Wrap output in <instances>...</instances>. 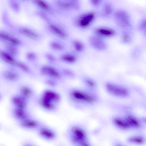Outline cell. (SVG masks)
Here are the masks:
<instances>
[{
	"label": "cell",
	"instance_id": "cell-13",
	"mask_svg": "<svg viewBox=\"0 0 146 146\" xmlns=\"http://www.w3.org/2000/svg\"><path fill=\"white\" fill-rule=\"evenodd\" d=\"M9 101L11 107L25 109L29 108L30 102L16 92L10 96Z\"/></svg>",
	"mask_w": 146,
	"mask_h": 146
},
{
	"label": "cell",
	"instance_id": "cell-21",
	"mask_svg": "<svg viewBox=\"0 0 146 146\" xmlns=\"http://www.w3.org/2000/svg\"><path fill=\"white\" fill-rule=\"evenodd\" d=\"M106 86L107 90L113 95L124 97L128 94V92L126 89L115 84L108 83L106 84Z\"/></svg>",
	"mask_w": 146,
	"mask_h": 146
},
{
	"label": "cell",
	"instance_id": "cell-16",
	"mask_svg": "<svg viewBox=\"0 0 146 146\" xmlns=\"http://www.w3.org/2000/svg\"><path fill=\"white\" fill-rule=\"evenodd\" d=\"M10 113L12 118L17 123L31 116L29 109L14 108L11 107Z\"/></svg>",
	"mask_w": 146,
	"mask_h": 146
},
{
	"label": "cell",
	"instance_id": "cell-10",
	"mask_svg": "<svg viewBox=\"0 0 146 146\" xmlns=\"http://www.w3.org/2000/svg\"><path fill=\"white\" fill-rule=\"evenodd\" d=\"M39 95L44 99L59 106L62 101L61 94L56 89L47 87L43 89Z\"/></svg>",
	"mask_w": 146,
	"mask_h": 146
},
{
	"label": "cell",
	"instance_id": "cell-15",
	"mask_svg": "<svg viewBox=\"0 0 146 146\" xmlns=\"http://www.w3.org/2000/svg\"><path fill=\"white\" fill-rule=\"evenodd\" d=\"M96 17V14L94 12L91 11L85 13L79 17L76 22V25L80 28H86L93 23Z\"/></svg>",
	"mask_w": 146,
	"mask_h": 146
},
{
	"label": "cell",
	"instance_id": "cell-39",
	"mask_svg": "<svg viewBox=\"0 0 146 146\" xmlns=\"http://www.w3.org/2000/svg\"><path fill=\"white\" fill-rule=\"evenodd\" d=\"M3 99V95L2 92L0 91V103L2 101Z\"/></svg>",
	"mask_w": 146,
	"mask_h": 146
},
{
	"label": "cell",
	"instance_id": "cell-32",
	"mask_svg": "<svg viewBox=\"0 0 146 146\" xmlns=\"http://www.w3.org/2000/svg\"><path fill=\"white\" fill-rule=\"evenodd\" d=\"M35 3L40 8L46 11H49L50 8L48 5L42 0H34Z\"/></svg>",
	"mask_w": 146,
	"mask_h": 146
},
{
	"label": "cell",
	"instance_id": "cell-14",
	"mask_svg": "<svg viewBox=\"0 0 146 146\" xmlns=\"http://www.w3.org/2000/svg\"><path fill=\"white\" fill-rule=\"evenodd\" d=\"M57 57L59 62L68 65L75 64L78 60V54L72 50H67L60 53Z\"/></svg>",
	"mask_w": 146,
	"mask_h": 146
},
{
	"label": "cell",
	"instance_id": "cell-9",
	"mask_svg": "<svg viewBox=\"0 0 146 146\" xmlns=\"http://www.w3.org/2000/svg\"><path fill=\"white\" fill-rule=\"evenodd\" d=\"M43 123L40 119L32 115L17 123L18 127L23 130L35 132Z\"/></svg>",
	"mask_w": 146,
	"mask_h": 146
},
{
	"label": "cell",
	"instance_id": "cell-22",
	"mask_svg": "<svg viewBox=\"0 0 146 146\" xmlns=\"http://www.w3.org/2000/svg\"><path fill=\"white\" fill-rule=\"evenodd\" d=\"M24 57L27 62L29 64L36 66L39 59V56L37 52L33 50H28L25 52Z\"/></svg>",
	"mask_w": 146,
	"mask_h": 146
},
{
	"label": "cell",
	"instance_id": "cell-17",
	"mask_svg": "<svg viewBox=\"0 0 146 146\" xmlns=\"http://www.w3.org/2000/svg\"><path fill=\"white\" fill-rule=\"evenodd\" d=\"M65 41L52 38L48 42V46L52 51L60 53L68 50L67 45Z\"/></svg>",
	"mask_w": 146,
	"mask_h": 146
},
{
	"label": "cell",
	"instance_id": "cell-18",
	"mask_svg": "<svg viewBox=\"0 0 146 146\" xmlns=\"http://www.w3.org/2000/svg\"><path fill=\"white\" fill-rule=\"evenodd\" d=\"M18 60L3 48H0V60L6 66L16 68Z\"/></svg>",
	"mask_w": 146,
	"mask_h": 146
},
{
	"label": "cell",
	"instance_id": "cell-27",
	"mask_svg": "<svg viewBox=\"0 0 146 146\" xmlns=\"http://www.w3.org/2000/svg\"><path fill=\"white\" fill-rule=\"evenodd\" d=\"M43 56L47 64L56 66L59 62L57 57L51 52L47 51L44 52Z\"/></svg>",
	"mask_w": 146,
	"mask_h": 146
},
{
	"label": "cell",
	"instance_id": "cell-8",
	"mask_svg": "<svg viewBox=\"0 0 146 146\" xmlns=\"http://www.w3.org/2000/svg\"><path fill=\"white\" fill-rule=\"evenodd\" d=\"M35 105L42 111L49 113H54L58 110L59 106L37 95L33 101Z\"/></svg>",
	"mask_w": 146,
	"mask_h": 146
},
{
	"label": "cell",
	"instance_id": "cell-5",
	"mask_svg": "<svg viewBox=\"0 0 146 146\" xmlns=\"http://www.w3.org/2000/svg\"><path fill=\"white\" fill-rule=\"evenodd\" d=\"M39 74L44 78H48L56 79L60 82L64 79L58 67L47 63L40 65L38 68Z\"/></svg>",
	"mask_w": 146,
	"mask_h": 146
},
{
	"label": "cell",
	"instance_id": "cell-4",
	"mask_svg": "<svg viewBox=\"0 0 146 146\" xmlns=\"http://www.w3.org/2000/svg\"><path fill=\"white\" fill-rule=\"evenodd\" d=\"M0 42L13 44L20 48L27 45L24 38L19 35L3 30H0Z\"/></svg>",
	"mask_w": 146,
	"mask_h": 146
},
{
	"label": "cell",
	"instance_id": "cell-28",
	"mask_svg": "<svg viewBox=\"0 0 146 146\" xmlns=\"http://www.w3.org/2000/svg\"><path fill=\"white\" fill-rule=\"evenodd\" d=\"M96 32L100 35L105 37H110L113 36L115 31L113 29L106 27H100L96 29Z\"/></svg>",
	"mask_w": 146,
	"mask_h": 146
},
{
	"label": "cell",
	"instance_id": "cell-11",
	"mask_svg": "<svg viewBox=\"0 0 146 146\" xmlns=\"http://www.w3.org/2000/svg\"><path fill=\"white\" fill-rule=\"evenodd\" d=\"M16 92L23 96L30 102L33 101L37 95L34 88L31 84L25 83L18 84L16 88Z\"/></svg>",
	"mask_w": 146,
	"mask_h": 146
},
{
	"label": "cell",
	"instance_id": "cell-6",
	"mask_svg": "<svg viewBox=\"0 0 146 146\" xmlns=\"http://www.w3.org/2000/svg\"><path fill=\"white\" fill-rule=\"evenodd\" d=\"M37 136L48 142L55 141L58 138V132L54 128L43 123L35 132Z\"/></svg>",
	"mask_w": 146,
	"mask_h": 146
},
{
	"label": "cell",
	"instance_id": "cell-24",
	"mask_svg": "<svg viewBox=\"0 0 146 146\" xmlns=\"http://www.w3.org/2000/svg\"><path fill=\"white\" fill-rule=\"evenodd\" d=\"M2 48L8 53L18 58L20 56L21 48L16 46L8 44H3Z\"/></svg>",
	"mask_w": 146,
	"mask_h": 146
},
{
	"label": "cell",
	"instance_id": "cell-31",
	"mask_svg": "<svg viewBox=\"0 0 146 146\" xmlns=\"http://www.w3.org/2000/svg\"><path fill=\"white\" fill-rule=\"evenodd\" d=\"M113 122L115 125L122 129H126L130 127L126 121L120 118H115Z\"/></svg>",
	"mask_w": 146,
	"mask_h": 146
},
{
	"label": "cell",
	"instance_id": "cell-23",
	"mask_svg": "<svg viewBox=\"0 0 146 146\" xmlns=\"http://www.w3.org/2000/svg\"><path fill=\"white\" fill-rule=\"evenodd\" d=\"M72 50L78 54L83 52L85 48L83 43L80 40L75 38L71 39L70 41Z\"/></svg>",
	"mask_w": 146,
	"mask_h": 146
},
{
	"label": "cell",
	"instance_id": "cell-34",
	"mask_svg": "<svg viewBox=\"0 0 146 146\" xmlns=\"http://www.w3.org/2000/svg\"><path fill=\"white\" fill-rule=\"evenodd\" d=\"M128 140L130 142L138 144L142 143L145 141L143 137L139 136L131 137Z\"/></svg>",
	"mask_w": 146,
	"mask_h": 146
},
{
	"label": "cell",
	"instance_id": "cell-19",
	"mask_svg": "<svg viewBox=\"0 0 146 146\" xmlns=\"http://www.w3.org/2000/svg\"><path fill=\"white\" fill-rule=\"evenodd\" d=\"M16 68L23 74H25L31 78H35L36 76L35 72L29 64L26 62L19 60Z\"/></svg>",
	"mask_w": 146,
	"mask_h": 146
},
{
	"label": "cell",
	"instance_id": "cell-38",
	"mask_svg": "<svg viewBox=\"0 0 146 146\" xmlns=\"http://www.w3.org/2000/svg\"><path fill=\"white\" fill-rule=\"evenodd\" d=\"M146 27L145 21H143L141 24V27L143 30H145Z\"/></svg>",
	"mask_w": 146,
	"mask_h": 146
},
{
	"label": "cell",
	"instance_id": "cell-12",
	"mask_svg": "<svg viewBox=\"0 0 146 146\" xmlns=\"http://www.w3.org/2000/svg\"><path fill=\"white\" fill-rule=\"evenodd\" d=\"M49 33L53 38L60 39L65 41L69 40V33L64 29L54 24H49L47 27Z\"/></svg>",
	"mask_w": 146,
	"mask_h": 146
},
{
	"label": "cell",
	"instance_id": "cell-36",
	"mask_svg": "<svg viewBox=\"0 0 146 146\" xmlns=\"http://www.w3.org/2000/svg\"><path fill=\"white\" fill-rule=\"evenodd\" d=\"M122 40L125 42L127 43L130 42L131 40V37L128 35L124 34L122 36Z\"/></svg>",
	"mask_w": 146,
	"mask_h": 146
},
{
	"label": "cell",
	"instance_id": "cell-37",
	"mask_svg": "<svg viewBox=\"0 0 146 146\" xmlns=\"http://www.w3.org/2000/svg\"><path fill=\"white\" fill-rule=\"evenodd\" d=\"M92 4L94 6H97L101 3L102 0H90Z\"/></svg>",
	"mask_w": 146,
	"mask_h": 146
},
{
	"label": "cell",
	"instance_id": "cell-35",
	"mask_svg": "<svg viewBox=\"0 0 146 146\" xmlns=\"http://www.w3.org/2000/svg\"><path fill=\"white\" fill-rule=\"evenodd\" d=\"M83 82L87 86L90 87H93L95 86V83L92 80L88 78H84Z\"/></svg>",
	"mask_w": 146,
	"mask_h": 146
},
{
	"label": "cell",
	"instance_id": "cell-26",
	"mask_svg": "<svg viewBox=\"0 0 146 146\" xmlns=\"http://www.w3.org/2000/svg\"><path fill=\"white\" fill-rule=\"evenodd\" d=\"M58 68L64 79L73 80L75 78L76 76V74L72 69L63 66H60Z\"/></svg>",
	"mask_w": 146,
	"mask_h": 146
},
{
	"label": "cell",
	"instance_id": "cell-7",
	"mask_svg": "<svg viewBox=\"0 0 146 146\" xmlns=\"http://www.w3.org/2000/svg\"><path fill=\"white\" fill-rule=\"evenodd\" d=\"M17 35L23 38L34 42H40L44 38L40 33L27 27H18L17 30Z\"/></svg>",
	"mask_w": 146,
	"mask_h": 146
},
{
	"label": "cell",
	"instance_id": "cell-1",
	"mask_svg": "<svg viewBox=\"0 0 146 146\" xmlns=\"http://www.w3.org/2000/svg\"><path fill=\"white\" fill-rule=\"evenodd\" d=\"M65 95L68 102L73 108L78 109L83 104L91 103L95 100V98L81 89L71 87L67 88Z\"/></svg>",
	"mask_w": 146,
	"mask_h": 146
},
{
	"label": "cell",
	"instance_id": "cell-3",
	"mask_svg": "<svg viewBox=\"0 0 146 146\" xmlns=\"http://www.w3.org/2000/svg\"><path fill=\"white\" fill-rule=\"evenodd\" d=\"M23 74L15 67L6 66L0 71V78L6 83H18L21 80Z\"/></svg>",
	"mask_w": 146,
	"mask_h": 146
},
{
	"label": "cell",
	"instance_id": "cell-2",
	"mask_svg": "<svg viewBox=\"0 0 146 146\" xmlns=\"http://www.w3.org/2000/svg\"><path fill=\"white\" fill-rule=\"evenodd\" d=\"M64 135L68 142L72 146L89 145L86 131L80 125L75 122L72 123L67 126Z\"/></svg>",
	"mask_w": 146,
	"mask_h": 146
},
{
	"label": "cell",
	"instance_id": "cell-29",
	"mask_svg": "<svg viewBox=\"0 0 146 146\" xmlns=\"http://www.w3.org/2000/svg\"><path fill=\"white\" fill-rule=\"evenodd\" d=\"M43 82L47 88L56 89L60 82L53 78H44Z\"/></svg>",
	"mask_w": 146,
	"mask_h": 146
},
{
	"label": "cell",
	"instance_id": "cell-30",
	"mask_svg": "<svg viewBox=\"0 0 146 146\" xmlns=\"http://www.w3.org/2000/svg\"><path fill=\"white\" fill-rule=\"evenodd\" d=\"M126 121L130 126L135 128H139L140 127V123L139 120L135 117L131 115H128L126 117Z\"/></svg>",
	"mask_w": 146,
	"mask_h": 146
},
{
	"label": "cell",
	"instance_id": "cell-25",
	"mask_svg": "<svg viewBox=\"0 0 146 146\" xmlns=\"http://www.w3.org/2000/svg\"><path fill=\"white\" fill-rule=\"evenodd\" d=\"M89 42L92 46L98 50H102L106 47L105 42L101 38L95 36L91 37Z\"/></svg>",
	"mask_w": 146,
	"mask_h": 146
},
{
	"label": "cell",
	"instance_id": "cell-20",
	"mask_svg": "<svg viewBox=\"0 0 146 146\" xmlns=\"http://www.w3.org/2000/svg\"><path fill=\"white\" fill-rule=\"evenodd\" d=\"M117 21L123 27L127 28L130 25V19L128 13L125 11L120 10L117 11L115 15Z\"/></svg>",
	"mask_w": 146,
	"mask_h": 146
},
{
	"label": "cell",
	"instance_id": "cell-33",
	"mask_svg": "<svg viewBox=\"0 0 146 146\" xmlns=\"http://www.w3.org/2000/svg\"><path fill=\"white\" fill-rule=\"evenodd\" d=\"M112 12V8L111 5L109 4L105 5L103 8V13L106 16L110 15Z\"/></svg>",
	"mask_w": 146,
	"mask_h": 146
}]
</instances>
